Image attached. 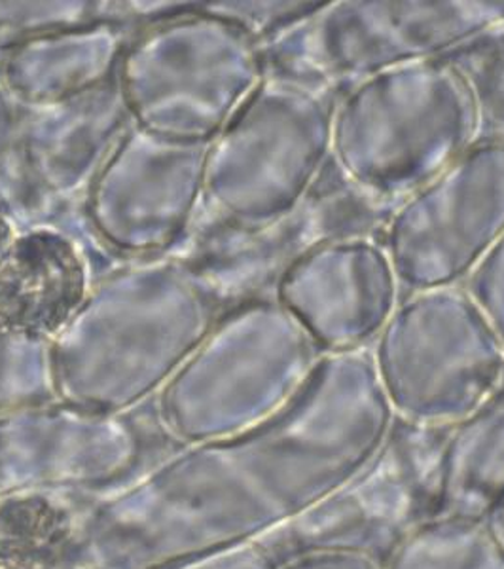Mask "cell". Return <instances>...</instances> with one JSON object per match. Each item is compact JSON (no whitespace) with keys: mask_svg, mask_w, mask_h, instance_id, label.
Here are the masks:
<instances>
[{"mask_svg":"<svg viewBox=\"0 0 504 569\" xmlns=\"http://www.w3.org/2000/svg\"><path fill=\"white\" fill-rule=\"evenodd\" d=\"M468 78L446 58L396 67L351 86L332 118V162L383 206L427 187L480 139Z\"/></svg>","mask_w":504,"mask_h":569,"instance_id":"6da1fadb","label":"cell"},{"mask_svg":"<svg viewBox=\"0 0 504 569\" xmlns=\"http://www.w3.org/2000/svg\"><path fill=\"white\" fill-rule=\"evenodd\" d=\"M370 351L393 415L420 426H457L504 383L503 342L463 287L406 295Z\"/></svg>","mask_w":504,"mask_h":569,"instance_id":"7a4b0ae2","label":"cell"},{"mask_svg":"<svg viewBox=\"0 0 504 569\" xmlns=\"http://www.w3.org/2000/svg\"><path fill=\"white\" fill-rule=\"evenodd\" d=\"M504 23V0H334L279 44L285 77L336 91L380 72L446 58Z\"/></svg>","mask_w":504,"mask_h":569,"instance_id":"3957f363","label":"cell"},{"mask_svg":"<svg viewBox=\"0 0 504 569\" xmlns=\"http://www.w3.org/2000/svg\"><path fill=\"white\" fill-rule=\"evenodd\" d=\"M450 429L395 416L382 447L353 477L270 531L260 547L278 566L324 550L356 552L385 566L407 537L439 517Z\"/></svg>","mask_w":504,"mask_h":569,"instance_id":"277c9868","label":"cell"},{"mask_svg":"<svg viewBox=\"0 0 504 569\" xmlns=\"http://www.w3.org/2000/svg\"><path fill=\"white\" fill-rule=\"evenodd\" d=\"M504 236V139H478L401 201L382 241L402 292L461 287Z\"/></svg>","mask_w":504,"mask_h":569,"instance_id":"5b68a950","label":"cell"},{"mask_svg":"<svg viewBox=\"0 0 504 569\" xmlns=\"http://www.w3.org/2000/svg\"><path fill=\"white\" fill-rule=\"evenodd\" d=\"M340 96L298 78L260 88L232 131L224 200L256 228L298 208L332 160V118Z\"/></svg>","mask_w":504,"mask_h":569,"instance_id":"8992f818","label":"cell"},{"mask_svg":"<svg viewBox=\"0 0 504 569\" xmlns=\"http://www.w3.org/2000/svg\"><path fill=\"white\" fill-rule=\"evenodd\" d=\"M278 291L279 305L323 353L366 350L404 298L377 233L317 247L283 273Z\"/></svg>","mask_w":504,"mask_h":569,"instance_id":"52a82bcc","label":"cell"},{"mask_svg":"<svg viewBox=\"0 0 504 569\" xmlns=\"http://www.w3.org/2000/svg\"><path fill=\"white\" fill-rule=\"evenodd\" d=\"M82 268L65 241L31 236L0 259V321L26 330L58 327L82 297Z\"/></svg>","mask_w":504,"mask_h":569,"instance_id":"ba28073f","label":"cell"},{"mask_svg":"<svg viewBox=\"0 0 504 569\" xmlns=\"http://www.w3.org/2000/svg\"><path fill=\"white\" fill-rule=\"evenodd\" d=\"M504 498V383L447 433L439 517L487 520Z\"/></svg>","mask_w":504,"mask_h":569,"instance_id":"9c48e42d","label":"cell"},{"mask_svg":"<svg viewBox=\"0 0 504 569\" xmlns=\"http://www.w3.org/2000/svg\"><path fill=\"white\" fill-rule=\"evenodd\" d=\"M383 569H504V547L487 520L436 517L407 537Z\"/></svg>","mask_w":504,"mask_h":569,"instance_id":"30bf717a","label":"cell"},{"mask_svg":"<svg viewBox=\"0 0 504 569\" xmlns=\"http://www.w3.org/2000/svg\"><path fill=\"white\" fill-rule=\"evenodd\" d=\"M504 346V236L461 284Z\"/></svg>","mask_w":504,"mask_h":569,"instance_id":"8fae6325","label":"cell"},{"mask_svg":"<svg viewBox=\"0 0 504 569\" xmlns=\"http://www.w3.org/2000/svg\"><path fill=\"white\" fill-rule=\"evenodd\" d=\"M278 569H383L382 563L356 552L324 550L279 563Z\"/></svg>","mask_w":504,"mask_h":569,"instance_id":"7c38bea8","label":"cell"},{"mask_svg":"<svg viewBox=\"0 0 504 569\" xmlns=\"http://www.w3.org/2000/svg\"><path fill=\"white\" fill-rule=\"evenodd\" d=\"M487 522H490L492 530L495 531V536H497L498 541L504 547V498L493 509L492 515L487 518Z\"/></svg>","mask_w":504,"mask_h":569,"instance_id":"4fadbf2b","label":"cell"},{"mask_svg":"<svg viewBox=\"0 0 504 569\" xmlns=\"http://www.w3.org/2000/svg\"><path fill=\"white\" fill-rule=\"evenodd\" d=\"M8 233H10V230H8V224L4 222V219H2V214H0V249L4 247V243H7Z\"/></svg>","mask_w":504,"mask_h":569,"instance_id":"5bb4252c","label":"cell"}]
</instances>
